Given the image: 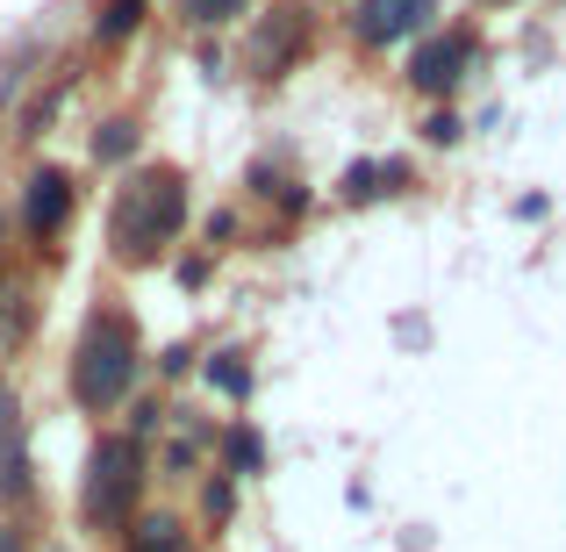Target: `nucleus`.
<instances>
[{
	"instance_id": "obj_1",
	"label": "nucleus",
	"mask_w": 566,
	"mask_h": 552,
	"mask_svg": "<svg viewBox=\"0 0 566 552\" xmlns=\"http://www.w3.org/2000/svg\"><path fill=\"white\" fill-rule=\"evenodd\" d=\"M129 381H137V331H129L123 309H108V316L86 323L80 352H72V402L101 416L129 395Z\"/></svg>"
},
{
	"instance_id": "obj_2",
	"label": "nucleus",
	"mask_w": 566,
	"mask_h": 552,
	"mask_svg": "<svg viewBox=\"0 0 566 552\" xmlns=\"http://www.w3.org/2000/svg\"><path fill=\"white\" fill-rule=\"evenodd\" d=\"M180 222H187L180 173H137V180L115 194L108 230H115V251H123V259H151L158 244H172V237H180Z\"/></svg>"
},
{
	"instance_id": "obj_3",
	"label": "nucleus",
	"mask_w": 566,
	"mask_h": 552,
	"mask_svg": "<svg viewBox=\"0 0 566 552\" xmlns=\"http://www.w3.org/2000/svg\"><path fill=\"white\" fill-rule=\"evenodd\" d=\"M144 496V445L137 438H101L94 467H86V517L94 524H123Z\"/></svg>"
},
{
	"instance_id": "obj_4",
	"label": "nucleus",
	"mask_w": 566,
	"mask_h": 552,
	"mask_svg": "<svg viewBox=\"0 0 566 552\" xmlns=\"http://www.w3.org/2000/svg\"><path fill=\"white\" fill-rule=\"evenodd\" d=\"M467 58H473V37H467V29H452V37H430L423 51H416V65H409L416 94H452V86L467 80Z\"/></svg>"
},
{
	"instance_id": "obj_5",
	"label": "nucleus",
	"mask_w": 566,
	"mask_h": 552,
	"mask_svg": "<svg viewBox=\"0 0 566 552\" xmlns=\"http://www.w3.org/2000/svg\"><path fill=\"white\" fill-rule=\"evenodd\" d=\"M430 8L438 0H359V43H401L409 29H423L430 22Z\"/></svg>"
},
{
	"instance_id": "obj_6",
	"label": "nucleus",
	"mask_w": 566,
	"mask_h": 552,
	"mask_svg": "<svg viewBox=\"0 0 566 552\" xmlns=\"http://www.w3.org/2000/svg\"><path fill=\"white\" fill-rule=\"evenodd\" d=\"M65 216H72V180H65L57 166H43L36 180H29V194H22L29 237H57V230H65Z\"/></svg>"
},
{
	"instance_id": "obj_7",
	"label": "nucleus",
	"mask_w": 566,
	"mask_h": 552,
	"mask_svg": "<svg viewBox=\"0 0 566 552\" xmlns=\"http://www.w3.org/2000/svg\"><path fill=\"white\" fill-rule=\"evenodd\" d=\"M129 552H187V539H180L172 517H144V524L129 531Z\"/></svg>"
},
{
	"instance_id": "obj_8",
	"label": "nucleus",
	"mask_w": 566,
	"mask_h": 552,
	"mask_svg": "<svg viewBox=\"0 0 566 552\" xmlns=\"http://www.w3.org/2000/svg\"><path fill=\"white\" fill-rule=\"evenodd\" d=\"M222 459H230V473H259L265 467V445H259V430H222Z\"/></svg>"
},
{
	"instance_id": "obj_9",
	"label": "nucleus",
	"mask_w": 566,
	"mask_h": 552,
	"mask_svg": "<svg viewBox=\"0 0 566 552\" xmlns=\"http://www.w3.org/2000/svg\"><path fill=\"white\" fill-rule=\"evenodd\" d=\"M137 22H144V0H108V8L94 14V37H101V43H123Z\"/></svg>"
},
{
	"instance_id": "obj_10",
	"label": "nucleus",
	"mask_w": 566,
	"mask_h": 552,
	"mask_svg": "<svg viewBox=\"0 0 566 552\" xmlns=\"http://www.w3.org/2000/svg\"><path fill=\"white\" fill-rule=\"evenodd\" d=\"M208 381H216V387H222L230 402H244V395H251V366L237 360V352H216V366H208Z\"/></svg>"
},
{
	"instance_id": "obj_11",
	"label": "nucleus",
	"mask_w": 566,
	"mask_h": 552,
	"mask_svg": "<svg viewBox=\"0 0 566 552\" xmlns=\"http://www.w3.org/2000/svg\"><path fill=\"white\" fill-rule=\"evenodd\" d=\"M129 152H137V129H129V123H108L94 137V158H129Z\"/></svg>"
},
{
	"instance_id": "obj_12",
	"label": "nucleus",
	"mask_w": 566,
	"mask_h": 552,
	"mask_svg": "<svg viewBox=\"0 0 566 552\" xmlns=\"http://www.w3.org/2000/svg\"><path fill=\"white\" fill-rule=\"evenodd\" d=\"M193 22H230V14H244V0H187Z\"/></svg>"
},
{
	"instance_id": "obj_13",
	"label": "nucleus",
	"mask_w": 566,
	"mask_h": 552,
	"mask_svg": "<svg viewBox=\"0 0 566 552\" xmlns=\"http://www.w3.org/2000/svg\"><path fill=\"white\" fill-rule=\"evenodd\" d=\"M201 502H208V517H230V510H237V488H230V481H208Z\"/></svg>"
},
{
	"instance_id": "obj_14",
	"label": "nucleus",
	"mask_w": 566,
	"mask_h": 552,
	"mask_svg": "<svg viewBox=\"0 0 566 552\" xmlns=\"http://www.w3.org/2000/svg\"><path fill=\"white\" fill-rule=\"evenodd\" d=\"M423 137H430V144H452V137H459V115H452V108H444V115H430V123H423Z\"/></svg>"
},
{
	"instance_id": "obj_15",
	"label": "nucleus",
	"mask_w": 566,
	"mask_h": 552,
	"mask_svg": "<svg viewBox=\"0 0 566 552\" xmlns=\"http://www.w3.org/2000/svg\"><path fill=\"white\" fill-rule=\"evenodd\" d=\"M0 552H22V539H14V531H0Z\"/></svg>"
}]
</instances>
